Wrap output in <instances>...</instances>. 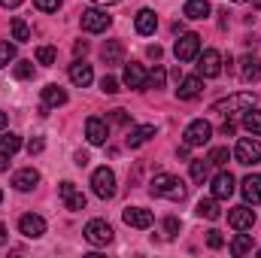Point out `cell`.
Wrapping results in <instances>:
<instances>
[{
	"instance_id": "38",
	"label": "cell",
	"mask_w": 261,
	"mask_h": 258,
	"mask_svg": "<svg viewBox=\"0 0 261 258\" xmlns=\"http://www.w3.org/2000/svg\"><path fill=\"white\" fill-rule=\"evenodd\" d=\"M100 91H103V94H116V91H119V79H116V76H103V79H100Z\"/></svg>"
},
{
	"instance_id": "7",
	"label": "cell",
	"mask_w": 261,
	"mask_h": 258,
	"mask_svg": "<svg viewBox=\"0 0 261 258\" xmlns=\"http://www.w3.org/2000/svg\"><path fill=\"white\" fill-rule=\"evenodd\" d=\"M85 240H88L91 246H107V243H113V228H110L103 219H91V222L85 225Z\"/></svg>"
},
{
	"instance_id": "25",
	"label": "cell",
	"mask_w": 261,
	"mask_h": 258,
	"mask_svg": "<svg viewBox=\"0 0 261 258\" xmlns=\"http://www.w3.org/2000/svg\"><path fill=\"white\" fill-rule=\"evenodd\" d=\"M258 76H261V61L255 55H243L240 58V79L243 82H255Z\"/></svg>"
},
{
	"instance_id": "8",
	"label": "cell",
	"mask_w": 261,
	"mask_h": 258,
	"mask_svg": "<svg viewBox=\"0 0 261 258\" xmlns=\"http://www.w3.org/2000/svg\"><path fill=\"white\" fill-rule=\"evenodd\" d=\"M173 55H176V61H195L200 55V37L197 34H182L173 46Z\"/></svg>"
},
{
	"instance_id": "30",
	"label": "cell",
	"mask_w": 261,
	"mask_h": 258,
	"mask_svg": "<svg viewBox=\"0 0 261 258\" xmlns=\"http://www.w3.org/2000/svg\"><path fill=\"white\" fill-rule=\"evenodd\" d=\"M246 252H255V246H252V237L249 234H237L234 240H231V255H246Z\"/></svg>"
},
{
	"instance_id": "27",
	"label": "cell",
	"mask_w": 261,
	"mask_h": 258,
	"mask_svg": "<svg viewBox=\"0 0 261 258\" xmlns=\"http://www.w3.org/2000/svg\"><path fill=\"white\" fill-rule=\"evenodd\" d=\"M200 219H210V222H216L219 216H222V210H219V203H216V197H203V200H197V210H195Z\"/></svg>"
},
{
	"instance_id": "42",
	"label": "cell",
	"mask_w": 261,
	"mask_h": 258,
	"mask_svg": "<svg viewBox=\"0 0 261 258\" xmlns=\"http://www.w3.org/2000/svg\"><path fill=\"white\" fill-rule=\"evenodd\" d=\"M110 122L113 125H128V113L125 110H110Z\"/></svg>"
},
{
	"instance_id": "3",
	"label": "cell",
	"mask_w": 261,
	"mask_h": 258,
	"mask_svg": "<svg viewBox=\"0 0 261 258\" xmlns=\"http://www.w3.org/2000/svg\"><path fill=\"white\" fill-rule=\"evenodd\" d=\"M234 158H237V164H243V167H255L261 161V143L255 137H243V140H237V146H234Z\"/></svg>"
},
{
	"instance_id": "35",
	"label": "cell",
	"mask_w": 261,
	"mask_h": 258,
	"mask_svg": "<svg viewBox=\"0 0 261 258\" xmlns=\"http://www.w3.org/2000/svg\"><path fill=\"white\" fill-rule=\"evenodd\" d=\"M9 61H15V46L0 40V67H9Z\"/></svg>"
},
{
	"instance_id": "24",
	"label": "cell",
	"mask_w": 261,
	"mask_h": 258,
	"mask_svg": "<svg viewBox=\"0 0 261 258\" xmlns=\"http://www.w3.org/2000/svg\"><path fill=\"white\" fill-rule=\"evenodd\" d=\"M155 137V125H137V128L128 131V137H125V143H128L130 149H140L143 143H149Z\"/></svg>"
},
{
	"instance_id": "4",
	"label": "cell",
	"mask_w": 261,
	"mask_h": 258,
	"mask_svg": "<svg viewBox=\"0 0 261 258\" xmlns=\"http://www.w3.org/2000/svg\"><path fill=\"white\" fill-rule=\"evenodd\" d=\"M110 24H113V15H110L107 9L91 6V9L82 12V31H85V34H103Z\"/></svg>"
},
{
	"instance_id": "41",
	"label": "cell",
	"mask_w": 261,
	"mask_h": 258,
	"mask_svg": "<svg viewBox=\"0 0 261 258\" xmlns=\"http://www.w3.org/2000/svg\"><path fill=\"white\" fill-rule=\"evenodd\" d=\"M34 6H37L40 12H58L61 0H34Z\"/></svg>"
},
{
	"instance_id": "51",
	"label": "cell",
	"mask_w": 261,
	"mask_h": 258,
	"mask_svg": "<svg viewBox=\"0 0 261 258\" xmlns=\"http://www.w3.org/2000/svg\"><path fill=\"white\" fill-rule=\"evenodd\" d=\"M9 164H6V155H0V170H6Z\"/></svg>"
},
{
	"instance_id": "33",
	"label": "cell",
	"mask_w": 261,
	"mask_h": 258,
	"mask_svg": "<svg viewBox=\"0 0 261 258\" xmlns=\"http://www.w3.org/2000/svg\"><path fill=\"white\" fill-rule=\"evenodd\" d=\"M210 164L213 167H225L228 164V158H231V152H228V146H216V149H210Z\"/></svg>"
},
{
	"instance_id": "32",
	"label": "cell",
	"mask_w": 261,
	"mask_h": 258,
	"mask_svg": "<svg viewBox=\"0 0 261 258\" xmlns=\"http://www.w3.org/2000/svg\"><path fill=\"white\" fill-rule=\"evenodd\" d=\"M164 82H167V70L161 64H155V70L146 76V88H164Z\"/></svg>"
},
{
	"instance_id": "43",
	"label": "cell",
	"mask_w": 261,
	"mask_h": 258,
	"mask_svg": "<svg viewBox=\"0 0 261 258\" xmlns=\"http://www.w3.org/2000/svg\"><path fill=\"white\" fill-rule=\"evenodd\" d=\"M28 152H31V155L43 152V140H40V137H31V140H28Z\"/></svg>"
},
{
	"instance_id": "47",
	"label": "cell",
	"mask_w": 261,
	"mask_h": 258,
	"mask_svg": "<svg viewBox=\"0 0 261 258\" xmlns=\"http://www.w3.org/2000/svg\"><path fill=\"white\" fill-rule=\"evenodd\" d=\"M24 0H0V6H6V9H15V6H21Z\"/></svg>"
},
{
	"instance_id": "49",
	"label": "cell",
	"mask_w": 261,
	"mask_h": 258,
	"mask_svg": "<svg viewBox=\"0 0 261 258\" xmlns=\"http://www.w3.org/2000/svg\"><path fill=\"white\" fill-rule=\"evenodd\" d=\"M6 240H9V237H6V225L0 222V246H6Z\"/></svg>"
},
{
	"instance_id": "15",
	"label": "cell",
	"mask_w": 261,
	"mask_h": 258,
	"mask_svg": "<svg viewBox=\"0 0 261 258\" xmlns=\"http://www.w3.org/2000/svg\"><path fill=\"white\" fill-rule=\"evenodd\" d=\"M200 91H203V76L200 73L179 79V85H176V97L179 100H195V97H200Z\"/></svg>"
},
{
	"instance_id": "26",
	"label": "cell",
	"mask_w": 261,
	"mask_h": 258,
	"mask_svg": "<svg viewBox=\"0 0 261 258\" xmlns=\"http://www.w3.org/2000/svg\"><path fill=\"white\" fill-rule=\"evenodd\" d=\"M186 18H192V21H200V18H206L210 15V0H186Z\"/></svg>"
},
{
	"instance_id": "36",
	"label": "cell",
	"mask_w": 261,
	"mask_h": 258,
	"mask_svg": "<svg viewBox=\"0 0 261 258\" xmlns=\"http://www.w3.org/2000/svg\"><path fill=\"white\" fill-rule=\"evenodd\" d=\"M37 61H40V64H55V49H52V46H40V49H37Z\"/></svg>"
},
{
	"instance_id": "55",
	"label": "cell",
	"mask_w": 261,
	"mask_h": 258,
	"mask_svg": "<svg viewBox=\"0 0 261 258\" xmlns=\"http://www.w3.org/2000/svg\"><path fill=\"white\" fill-rule=\"evenodd\" d=\"M258 255H261V249H258Z\"/></svg>"
},
{
	"instance_id": "19",
	"label": "cell",
	"mask_w": 261,
	"mask_h": 258,
	"mask_svg": "<svg viewBox=\"0 0 261 258\" xmlns=\"http://www.w3.org/2000/svg\"><path fill=\"white\" fill-rule=\"evenodd\" d=\"M67 104V91L61 85H46L43 88V116H46V110H55V107H64Z\"/></svg>"
},
{
	"instance_id": "45",
	"label": "cell",
	"mask_w": 261,
	"mask_h": 258,
	"mask_svg": "<svg viewBox=\"0 0 261 258\" xmlns=\"http://www.w3.org/2000/svg\"><path fill=\"white\" fill-rule=\"evenodd\" d=\"M146 52H149V58H155V61H161V55H164V52H161V46H149Z\"/></svg>"
},
{
	"instance_id": "11",
	"label": "cell",
	"mask_w": 261,
	"mask_h": 258,
	"mask_svg": "<svg viewBox=\"0 0 261 258\" xmlns=\"http://www.w3.org/2000/svg\"><path fill=\"white\" fill-rule=\"evenodd\" d=\"M122 219H125V225H130V228H140V231L152 228V222H155L152 210H146V207H128V210L122 213Z\"/></svg>"
},
{
	"instance_id": "14",
	"label": "cell",
	"mask_w": 261,
	"mask_h": 258,
	"mask_svg": "<svg viewBox=\"0 0 261 258\" xmlns=\"http://www.w3.org/2000/svg\"><path fill=\"white\" fill-rule=\"evenodd\" d=\"M18 231H21L24 237L37 240V237H43V234H46V219H43V216L28 213V216H21V219H18Z\"/></svg>"
},
{
	"instance_id": "39",
	"label": "cell",
	"mask_w": 261,
	"mask_h": 258,
	"mask_svg": "<svg viewBox=\"0 0 261 258\" xmlns=\"http://www.w3.org/2000/svg\"><path fill=\"white\" fill-rule=\"evenodd\" d=\"M164 234H167V237H176V234H179V219H176V216H167V219H164Z\"/></svg>"
},
{
	"instance_id": "46",
	"label": "cell",
	"mask_w": 261,
	"mask_h": 258,
	"mask_svg": "<svg viewBox=\"0 0 261 258\" xmlns=\"http://www.w3.org/2000/svg\"><path fill=\"white\" fill-rule=\"evenodd\" d=\"M73 52H76V55H85V52H88V43H85V40H79V43L73 46Z\"/></svg>"
},
{
	"instance_id": "53",
	"label": "cell",
	"mask_w": 261,
	"mask_h": 258,
	"mask_svg": "<svg viewBox=\"0 0 261 258\" xmlns=\"http://www.w3.org/2000/svg\"><path fill=\"white\" fill-rule=\"evenodd\" d=\"M234 3H246V0H234Z\"/></svg>"
},
{
	"instance_id": "9",
	"label": "cell",
	"mask_w": 261,
	"mask_h": 258,
	"mask_svg": "<svg viewBox=\"0 0 261 258\" xmlns=\"http://www.w3.org/2000/svg\"><path fill=\"white\" fill-rule=\"evenodd\" d=\"M197 73L203 79H216L222 73V55L216 49H206L203 55H197Z\"/></svg>"
},
{
	"instance_id": "2",
	"label": "cell",
	"mask_w": 261,
	"mask_h": 258,
	"mask_svg": "<svg viewBox=\"0 0 261 258\" xmlns=\"http://www.w3.org/2000/svg\"><path fill=\"white\" fill-rule=\"evenodd\" d=\"M249 107H255V94L249 91H240V94H231V97H222L213 104V113H222V116H237V113H246Z\"/></svg>"
},
{
	"instance_id": "16",
	"label": "cell",
	"mask_w": 261,
	"mask_h": 258,
	"mask_svg": "<svg viewBox=\"0 0 261 258\" xmlns=\"http://www.w3.org/2000/svg\"><path fill=\"white\" fill-rule=\"evenodd\" d=\"M100 61L107 67H119L125 61V46H122L119 40H107L103 49H100Z\"/></svg>"
},
{
	"instance_id": "10",
	"label": "cell",
	"mask_w": 261,
	"mask_h": 258,
	"mask_svg": "<svg viewBox=\"0 0 261 258\" xmlns=\"http://www.w3.org/2000/svg\"><path fill=\"white\" fill-rule=\"evenodd\" d=\"M228 225H231L234 231H249V228L255 225V210H249V203L228 210Z\"/></svg>"
},
{
	"instance_id": "48",
	"label": "cell",
	"mask_w": 261,
	"mask_h": 258,
	"mask_svg": "<svg viewBox=\"0 0 261 258\" xmlns=\"http://www.w3.org/2000/svg\"><path fill=\"white\" fill-rule=\"evenodd\" d=\"M76 164L85 167V164H88V155H85V152H76Z\"/></svg>"
},
{
	"instance_id": "28",
	"label": "cell",
	"mask_w": 261,
	"mask_h": 258,
	"mask_svg": "<svg viewBox=\"0 0 261 258\" xmlns=\"http://www.w3.org/2000/svg\"><path fill=\"white\" fill-rule=\"evenodd\" d=\"M18 149H21V137H18V134H12V131H9V134H3V137H0V155H9V158H12Z\"/></svg>"
},
{
	"instance_id": "44",
	"label": "cell",
	"mask_w": 261,
	"mask_h": 258,
	"mask_svg": "<svg viewBox=\"0 0 261 258\" xmlns=\"http://www.w3.org/2000/svg\"><path fill=\"white\" fill-rule=\"evenodd\" d=\"M234 131H237V125H234L231 119H228V122L222 125V134H225V137H234Z\"/></svg>"
},
{
	"instance_id": "17",
	"label": "cell",
	"mask_w": 261,
	"mask_h": 258,
	"mask_svg": "<svg viewBox=\"0 0 261 258\" xmlns=\"http://www.w3.org/2000/svg\"><path fill=\"white\" fill-rule=\"evenodd\" d=\"M40 186V173L34 170V167H24V170H18L15 176H12V189L15 192H34Z\"/></svg>"
},
{
	"instance_id": "29",
	"label": "cell",
	"mask_w": 261,
	"mask_h": 258,
	"mask_svg": "<svg viewBox=\"0 0 261 258\" xmlns=\"http://www.w3.org/2000/svg\"><path fill=\"white\" fill-rule=\"evenodd\" d=\"M243 128L249 131L252 137H261V113L255 107H249V110L243 113Z\"/></svg>"
},
{
	"instance_id": "5",
	"label": "cell",
	"mask_w": 261,
	"mask_h": 258,
	"mask_svg": "<svg viewBox=\"0 0 261 258\" xmlns=\"http://www.w3.org/2000/svg\"><path fill=\"white\" fill-rule=\"evenodd\" d=\"M91 189H94V194H97L100 200H110V197L116 194V173H113L110 167H97V170L91 173Z\"/></svg>"
},
{
	"instance_id": "37",
	"label": "cell",
	"mask_w": 261,
	"mask_h": 258,
	"mask_svg": "<svg viewBox=\"0 0 261 258\" xmlns=\"http://www.w3.org/2000/svg\"><path fill=\"white\" fill-rule=\"evenodd\" d=\"M34 76V61H18L15 64V79H31Z\"/></svg>"
},
{
	"instance_id": "13",
	"label": "cell",
	"mask_w": 261,
	"mask_h": 258,
	"mask_svg": "<svg viewBox=\"0 0 261 258\" xmlns=\"http://www.w3.org/2000/svg\"><path fill=\"white\" fill-rule=\"evenodd\" d=\"M85 137H88V143H91V146H103V143H107V137H110V125H107V119L91 116V119L85 122Z\"/></svg>"
},
{
	"instance_id": "52",
	"label": "cell",
	"mask_w": 261,
	"mask_h": 258,
	"mask_svg": "<svg viewBox=\"0 0 261 258\" xmlns=\"http://www.w3.org/2000/svg\"><path fill=\"white\" fill-rule=\"evenodd\" d=\"M97 3H103V6H110V3H122V0H97Z\"/></svg>"
},
{
	"instance_id": "54",
	"label": "cell",
	"mask_w": 261,
	"mask_h": 258,
	"mask_svg": "<svg viewBox=\"0 0 261 258\" xmlns=\"http://www.w3.org/2000/svg\"><path fill=\"white\" fill-rule=\"evenodd\" d=\"M0 203H3V192H0Z\"/></svg>"
},
{
	"instance_id": "6",
	"label": "cell",
	"mask_w": 261,
	"mask_h": 258,
	"mask_svg": "<svg viewBox=\"0 0 261 258\" xmlns=\"http://www.w3.org/2000/svg\"><path fill=\"white\" fill-rule=\"evenodd\" d=\"M210 137H213V125L206 122V119H195L186 134H182V143L189 146V149H195V146H203V143H210Z\"/></svg>"
},
{
	"instance_id": "40",
	"label": "cell",
	"mask_w": 261,
	"mask_h": 258,
	"mask_svg": "<svg viewBox=\"0 0 261 258\" xmlns=\"http://www.w3.org/2000/svg\"><path fill=\"white\" fill-rule=\"evenodd\" d=\"M206 246H210V249H222V246H225L222 231H210V234H206Z\"/></svg>"
},
{
	"instance_id": "34",
	"label": "cell",
	"mask_w": 261,
	"mask_h": 258,
	"mask_svg": "<svg viewBox=\"0 0 261 258\" xmlns=\"http://www.w3.org/2000/svg\"><path fill=\"white\" fill-rule=\"evenodd\" d=\"M12 37H15L18 43H28V40H31V28H28L21 18H12Z\"/></svg>"
},
{
	"instance_id": "21",
	"label": "cell",
	"mask_w": 261,
	"mask_h": 258,
	"mask_svg": "<svg viewBox=\"0 0 261 258\" xmlns=\"http://www.w3.org/2000/svg\"><path fill=\"white\" fill-rule=\"evenodd\" d=\"M70 82L79 85V88L91 85V82H94V70H91V64H85V61H73V64H70Z\"/></svg>"
},
{
	"instance_id": "20",
	"label": "cell",
	"mask_w": 261,
	"mask_h": 258,
	"mask_svg": "<svg viewBox=\"0 0 261 258\" xmlns=\"http://www.w3.org/2000/svg\"><path fill=\"white\" fill-rule=\"evenodd\" d=\"M134 28H137V34L152 37V34H155V28H158V15H155L152 9H140V12L134 15Z\"/></svg>"
},
{
	"instance_id": "31",
	"label": "cell",
	"mask_w": 261,
	"mask_h": 258,
	"mask_svg": "<svg viewBox=\"0 0 261 258\" xmlns=\"http://www.w3.org/2000/svg\"><path fill=\"white\" fill-rule=\"evenodd\" d=\"M210 158H192V179L195 183H206L210 179Z\"/></svg>"
},
{
	"instance_id": "22",
	"label": "cell",
	"mask_w": 261,
	"mask_h": 258,
	"mask_svg": "<svg viewBox=\"0 0 261 258\" xmlns=\"http://www.w3.org/2000/svg\"><path fill=\"white\" fill-rule=\"evenodd\" d=\"M146 76H149V73H146L143 67L130 61V64L125 67V76H122V82H125L128 88H134V91H143V88H146Z\"/></svg>"
},
{
	"instance_id": "18",
	"label": "cell",
	"mask_w": 261,
	"mask_h": 258,
	"mask_svg": "<svg viewBox=\"0 0 261 258\" xmlns=\"http://www.w3.org/2000/svg\"><path fill=\"white\" fill-rule=\"evenodd\" d=\"M231 194H234V176H231L228 170L216 173V176H213V197H216V200H228Z\"/></svg>"
},
{
	"instance_id": "12",
	"label": "cell",
	"mask_w": 261,
	"mask_h": 258,
	"mask_svg": "<svg viewBox=\"0 0 261 258\" xmlns=\"http://www.w3.org/2000/svg\"><path fill=\"white\" fill-rule=\"evenodd\" d=\"M58 194H61V200H64L67 210H73V213H79V210H85V194L79 192L70 179H64L61 186H58Z\"/></svg>"
},
{
	"instance_id": "1",
	"label": "cell",
	"mask_w": 261,
	"mask_h": 258,
	"mask_svg": "<svg viewBox=\"0 0 261 258\" xmlns=\"http://www.w3.org/2000/svg\"><path fill=\"white\" fill-rule=\"evenodd\" d=\"M149 194L152 197H164V200H182L189 189H186V183L179 179V176H173V173H158L152 183H149Z\"/></svg>"
},
{
	"instance_id": "23",
	"label": "cell",
	"mask_w": 261,
	"mask_h": 258,
	"mask_svg": "<svg viewBox=\"0 0 261 258\" xmlns=\"http://www.w3.org/2000/svg\"><path fill=\"white\" fill-rule=\"evenodd\" d=\"M240 194L246 203H258L261 200V176L258 173H249L243 183H240Z\"/></svg>"
},
{
	"instance_id": "50",
	"label": "cell",
	"mask_w": 261,
	"mask_h": 258,
	"mask_svg": "<svg viewBox=\"0 0 261 258\" xmlns=\"http://www.w3.org/2000/svg\"><path fill=\"white\" fill-rule=\"evenodd\" d=\"M6 122H9V119H6V113H3V110H0V131L6 128Z\"/></svg>"
}]
</instances>
